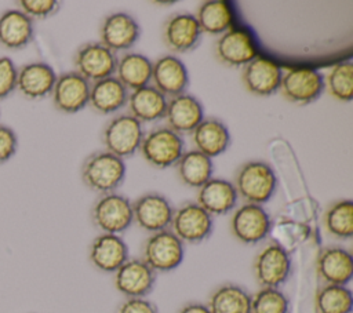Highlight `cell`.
Wrapping results in <instances>:
<instances>
[{"label":"cell","mask_w":353,"mask_h":313,"mask_svg":"<svg viewBox=\"0 0 353 313\" xmlns=\"http://www.w3.org/2000/svg\"><path fill=\"white\" fill-rule=\"evenodd\" d=\"M124 175V161L109 152L92 153L81 168L83 182L90 189L101 193H112L123 182Z\"/></svg>","instance_id":"1"},{"label":"cell","mask_w":353,"mask_h":313,"mask_svg":"<svg viewBox=\"0 0 353 313\" xmlns=\"http://www.w3.org/2000/svg\"><path fill=\"white\" fill-rule=\"evenodd\" d=\"M277 178L263 161H248L237 172L236 192L251 204H263L274 193Z\"/></svg>","instance_id":"2"},{"label":"cell","mask_w":353,"mask_h":313,"mask_svg":"<svg viewBox=\"0 0 353 313\" xmlns=\"http://www.w3.org/2000/svg\"><path fill=\"white\" fill-rule=\"evenodd\" d=\"M91 216L103 233L119 234L127 230L134 221L132 204L121 194L108 193L94 204Z\"/></svg>","instance_id":"3"},{"label":"cell","mask_w":353,"mask_h":313,"mask_svg":"<svg viewBox=\"0 0 353 313\" xmlns=\"http://www.w3.org/2000/svg\"><path fill=\"white\" fill-rule=\"evenodd\" d=\"M139 148L145 160L157 168H165L178 163L183 154L182 138L165 127L150 131L142 139Z\"/></svg>","instance_id":"4"},{"label":"cell","mask_w":353,"mask_h":313,"mask_svg":"<svg viewBox=\"0 0 353 313\" xmlns=\"http://www.w3.org/2000/svg\"><path fill=\"white\" fill-rule=\"evenodd\" d=\"M183 259V243L170 230L153 233L143 245V261L154 272H171Z\"/></svg>","instance_id":"5"},{"label":"cell","mask_w":353,"mask_h":313,"mask_svg":"<svg viewBox=\"0 0 353 313\" xmlns=\"http://www.w3.org/2000/svg\"><path fill=\"white\" fill-rule=\"evenodd\" d=\"M291 272V258L284 247L272 243L262 248L254 261V273L262 287L279 288Z\"/></svg>","instance_id":"6"},{"label":"cell","mask_w":353,"mask_h":313,"mask_svg":"<svg viewBox=\"0 0 353 313\" xmlns=\"http://www.w3.org/2000/svg\"><path fill=\"white\" fill-rule=\"evenodd\" d=\"M143 131L141 123L130 116L123 114L114 117L105 128L103 141L108 152L123 159L131 156L141 146Z\"/></svg>","instance_id":"7"},{"label":"cell","mask_w":353,"mask_h":313,"mask_svg":"<svg viewBox=\"0 0 353 313\" xmlns=\"http://www.w3.org/2000/svg\"><path fill=\"white\" fill-rule=\"evenodd\" d=\"M172 233L183 243L197 244L210 237L212 216L197 203H188L172 215Z\"/></svg>","instance_id":"8"},{"label":"cell","mask_w":353,"mask_h":313,"mask_svg":"<svg viewBox=\"0 0 353 313\" xmlns=\"http://www.w3.org/2000/svg\"><path fill=\"white\" fill-rule=\"evenodd\" d=\"M280 88L285 99L298 105L316 101L324 90L323 76L309 68H294L281 76Z\"/></svg>","instance_id":"9"},{"label":"cell","mask_w":353,"mask_h":313,"mask_svg":"<svg viewBox=\"0 0 353 313\" xmlns=\"http://www.w3.org/2000/svg\"><path fill=\"white\" fill-rule=\"evenodd\" d=\"M156 272L143 259H127L114 272V285L127 298H145L154 287Z\"/></svg>","instance_id":"10"},{"label":"cell","mask_w":353,"mask_h":313,"mask_svg":"<svg viewBox=\"0 0 353 313\" xmlns=\"http://www.w3.org/2000/svg\"><path fill=\"white\" fill-rule=\"evenodd\" d=\"M230 229L240 243L256 244L269 234L270 218L262 205L247 203L233 214Z\"/></svg>","instance_id":"11"},{"label":"cell","mask_w":353,"mask_h":313,"mask_svg":"<svg viewBox=\"0 0 353 313\" xmlns=\"http://www.w3.org/2000/svg\"><path fill=\"white\" fill-rule=\"evenodd\" d=\"M90 84L77 72H65L57 76L52 88L54 106L63 113H76L90 101Z\"/></svg>","instance_id":"12"},{"label":"cell","mask_w":353,"mask_h":313,"mask_svg":"<svg viewBox=\"0 0 353 313\" xmlns=\"http://www.w3.org/2000/svg\"><path fill=\"white\" fill-rule=\"evenodd\" d=\"M132 215L139 228L156 233L171 225L174 210L164 196L146 193L132 204Z\"/></svg>","instance_id":"13"},{"label":"cell","mask_w":353,"mask_h":313,"mask_svg":"<svg viewBox=\"0 0 353 313\" xmlns=\"http://www.w3.org/2000/svg\"><path fill=\"white\" fill-rule=\"evenodd\" d=\"M77 73L85 80H102L112 77L117 68V59L113 51L99 43L84 44L74 57Z\"/></svg>","instance_id":"14"},{"label":"cell","mask_w":353,"mask_h":313,"mask_svg":"<svg viewBox=\"0 0 353 313\" xmlns=\"http://www.w3.org/2000/svg\"><path fill=\"white\" fill-rule=\"evenodd\" d=\"M245 88L258 97H269L280 88V66L265 57H255L243 70Z\"/></svg>","instance_id":"15"},{"label":"cell","mask_w":353,"mask_h":313,"mask_svg":"<svg viewBox=\"0 0 353 313\" xmlns=\"http://www.w3.org/2000/svg\"><path fill=\"white\" fill-rule=\"evenodd\" d=\"M57 74L46 62H30L18 69L17 90L28 99H41L52 92Z\"/></svg>","instance_id":"16"},{"label":"cell","mask_w":353,"mask_h":313,"mask_svg":"<svg viewBox=\"0 0 353 313\" xmlns=\"http://www.w3.org/2000/svg\"><path fill=\"white\" fill-rule=\"evenodd\" d=\"M316 270L325 284L346 285L353 276L352 254L342 247H325L317 256Z\"/></svg>","instance_id":"17"},{"label":"cell","mask_w":353,"mask_h":313,"mask_svg":"<svg viewBox=\"0 0 353 313\" xmlns=\"http://www.w3.org/2000/svg\"><path fill=\"white\" fill-rule=\"evenodd\" d=\"M218 59L228 66L247 65L258 57L251 34L245 29H229L216 41Z\"/></svg>","instance_id":"18"},{"label":"cell","mask_w":353,"mask_h":313,"mask_svg":"<svg viewBox=\"0 0 353 313\" xmlns=\"http://www.w3.org/2000/svg\"><path fill=\"white\" fill-rule=\"evenodd\" d=\"M128 259V247L119 234L102 233L90 247V261L101 272H116Z\"/></svg>","instance_id":"19"},{"label":"cell","mask_w":353,"mask_h":313,"mask_svg":"<svg viewBox=\"0 0 353 313\" xmlns=\"http://www.w3.org/2000/svg\"><path fill=\"white\" fill-rule=\"evenodd\" d=\"M152 79L154 88L163 95L172 98L183 94L189 83V76L185 65L172 55H165L157 59L152 68Z\"/></svg>","instance_id":"20"},{"label":"cell","mask_w":353,"mask_h":313,"mask_svg":"<svg viewBox=\"0 0 353 313\" xmlns=\"http://www.w3.org/2000/svg\"><path fill=\"white\" fill-rule=\"evenodd\" d=\"M164 116L170 130L176 134H188L193 132L203 121V108L193 95L181 94L167 102Z\"/></svg>","instance_id":"21"},{"label":"cell","mask_w":353,"mask_h":313,"mask_svg":"<svg viewBox=\"0 0 353 313\" xmlns=\"http://www.w3.org/2000/svg\"><path fill=\"white\" fill-rule=\"evenodd\" d=\"M34 36L33 19L19 8H11L0 15V44L8 50L25 48Z\"/></svg>","instance_id":"22"},{"label":"cell","mask_w":353,"mask_h":313,"mask_svg":"<svg viewBox=\"0 0 353 313\" xmlns=\"http://www.w3.org/2000/svg\"><path fill=\"white\" fill-rule=\"evenodd\" d=\"M201 29L192 14L171 17L164 26V41L170 50L186 52L194 48L200 40Z\"/></svg>","instance_id":"23"},{"label":"cell","mask_w":353,"mask_h":313,"mask_svg":"<svg viewBox=\"0 0 353 313\" xmlns=\"http://www.w3.org/2000/svg\"><path fill=\"white\" fill-rule=\"evenodd\" d=\"M139 36V26L135 19L124 12H116L108 17L101 29V39L106 48L127 50Z\"/></svg>","instance_id":"24"},{"label":"cell","mask_w":353,"mask_h":313,"mask_svg":"<svg viewBox=\"0 0 353 313\" xmlns=\"http://www.w3.org/2000/svg\"><path fill=\"white\" fill-rule=\"evenodd\" d=\"M237 200L234 186L225 179H210L199 190L197 204L210 215L229 212Z\"/></svg>","instance_id":"25"},{"label":"cell","mask_w":353,"mask_h":313,"mask_svg":"<svg viewBox=\"0 0 353 313\" xmlns=\"http://www.w3.org/2000/svg\"><path fill=\"white\" fill-rule=\"evenodd\" d=\"M193 141L197 150L211 159L226 150L230 135L222 121L218 119H205L194 128Z\"/></svg>","instance_id":"26"},{"label":"cell","mask_w":353,"mask_h":313,"mask_svg":"<svg viewBox=\"0 0 353 313\" xmlns=\"http://www.w3.org/2000/svg\"><path fill=\"white\" fill-rule=\"evenodd\" d=\"M128 106L131 116L141 121H154L165 114L167 101L165 97L159 92L154 87H142L135 91L128 98Z\"/></svg>","instance_id":"27"},{"label":"cell","mask_w":353,"mask_h":313,"mask_svg":"<svg viewBox=\"0 0 353 313\" xmlns=\"http://www.w3.org/2000/svg\"><path fill=\"white\" fill-rule=\"evenodd\" d=\"M88 102L99 113H112L127 102V88L116 77L98 80L90 88Z\"/></svg>","instance_id":"28"},{"label":"cell","mask_w":353,"mask_h":313,"mask_svg":"<svg viewBox=\"0 0 353 313\" xmlns=\"http://www.w3.org/2000/svg\"><path fill=\"white\" fill-rule=\"evenodd\" d=\"M210 313H250L251 295L236 284H223L210 296Z\"/></svg>","instance_id":"29"},{"label":"cell","mask_w":353,"mask_h":313,"mask_svg":"<svg viewBox=\"0 0 353 313\" xmlns=\"http://www.w3.org/2000/svg\"><path fill=\"white\" fill-rule=\"evenodd\" d=\"M152 62L142 54L131 52L117 62V80L131 90L146 87L152 79Z\"/></svg>","instance_id":"30"},{"label":"cell","mask_w":353,"mask_h":313,"mask_svg":"<svg viewBox=\"0 0 353 313\" xmlns=\"http://www.w3.org/2000/svg\"><path fill=\"white\" fill-rule=\"evenodd\" d=\"M211 159L199 150H189L178 160V175L181 181L193 188H201L211 179Z\"/></svg>","instance_id":"31"},{"label":"cell","mask_w":353,"mask_h":313,"mask_svg":"<svg viewBox=\"0 0 353 313\" xmlns=\"http://www.w3.org/2000/svg\"><path fill=\"white\" fill-rule=\"evenodd\" d=\"M196 21L203 32L212 34L223 33L233 23V12L226 1L211 0L200 6Z\"/></svg>","instance_id":"32"},{"label":"cell","mask_w":353,"mask_h":313,"mask_svg":"<svg viewBox=\"0 0 353 313\" xmlns=\"http://www.w3.org/2000/svg\"><path fill=\"white\" fill-rule=\"evenodd\" d=\"M317 313H352L353 296L346 285L325 284L314 296Z\"/></svg>","instance_id":"33"},{"label":"cell","mask_w":353,"mask_h":313,"mask_svg":"<svg viewBox=\"0 0 353 313\" xmlns=\"http://www.w3.org/2000/svg\"><path fill=\"white\" fill-rule=\"evenodd\" d=\"M324 226L327 232L336 239H350L353 236L352 200H339L328 207L324 214Z\"/></svg>","instance_id":"34"},{"label":"cell","mask_w":353,"mask_h":313,"mask_svg":"<svg viewBox=\"0 0 353 313\" xmlns=\"http://www.w3.org/2000/svg\"><path fill=\"white\" fill-rule=\"evenodd\" d=\"M290 301L279 288L262 287L251 296L250 313H288Z\"/></svg>","instance_id":"35"},{"label":"cell","mask_w":353,"mask_h":313,"mask_svg":"<svg viewBox=\"0 0 353 313\" xmlns=\"http://www.w3.org/2000/svg\"><path fill=\"white\" fill-rule=\"evenodd\" d=\"M331 95L339 101L349 102L353 98V65L350 61L336 63L327 79Z\"/></svg>","instance_id":"36"},{"label":"cell","mask_w":353,"mask_h":313,"mask_svg":"<svg viewBox=\"0 0 353 313\" xmlns=\"http://www.w3.org/2000/svg\"><path fill=\"white\" fill-rule=\"evenodd\" d=\"M19 10L28 17L44 19L58 11L59 3L55 0H19Z\"/></svg>","instance_id":"37"},{"label":"cell","mask_w":353,"mask_h":313,"mask_svg":"<svg viewBox=\"0 0 353 313\" xmlns=\"http://www.w3.org/2000/svg\"><path fill=\"white\" fill-rule=\"evenodd\" d=\"M18 69L10 57H0V99L10 97L17 90Z\"/></svg>","instance_id":"38"},{"label":"cell","mask_w":353,"mask_h":313,"mask_svg":"<svg viewBox=\"0 0 353 313\" xmlns=\"http://www.w3.org/2000/svg\"><path fill=\"white\" fill-rule=\"evenodd\" d=\"M18 149V137L15 131L4 124H0V164L8 161Z\"/></svg>","instance_id":"39"},{"label":"cell","mask_w":353,"mask_h":313,"mask_svg":"<svg viewBox=\"0 0 353 313\" xmlns=\"http://www.w3.org/2000/svg\"><path fill=\"white\" fill-rule=\"evenodd\" d=\"M117 313H159L157 306L145 298H127L117 309Z\"/></svg>","instance_id":"40"},{"label":"cell","mask_w":353,"mask_h":313,"mask_svg":"<svg viewBox=\"0 0 353 313\" xmlns=\"http://www.w3.org/2000/svg\"><path fill=\"white\" fill-rule=\"evenodd\" d=\"M178 313H210L207 305L200 303V302H189L183 305Z\"/></svg>","instance_id":"41"}]
</instances>
